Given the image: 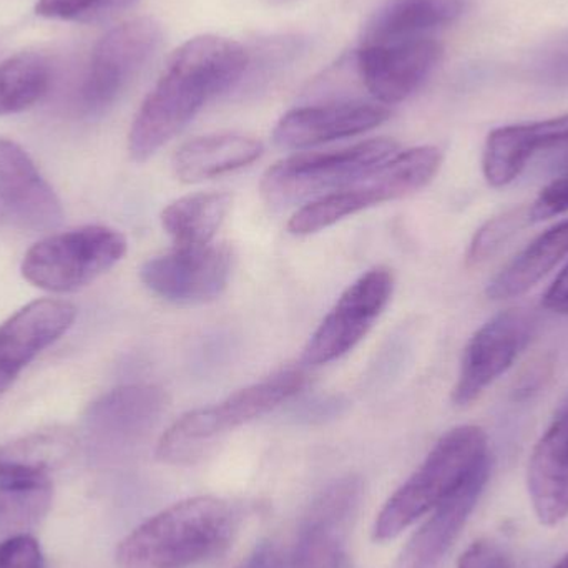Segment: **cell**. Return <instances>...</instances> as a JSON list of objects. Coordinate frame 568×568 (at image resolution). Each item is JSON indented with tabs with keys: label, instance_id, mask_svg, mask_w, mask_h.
Here are the masks:
<instances>
[{
	"label": "cell",
	"instance_id": "1",
	"mask_svg": "<svg viewBox=\"0 0 568 568\" xmlns=\"http://www.w3.org/2000/svg\"><path fill=\"white\" fill-rule=\"evenodd\" d=\"M248 52L235 40L199 36L173 52L136 112L129 135L135 162L152 159L215 97L232 92L245 75Z\"/></svg>",
	"mask_w": 568,
	"mask_h": 568
},
{
	"label": "cell",
	"instance_id": "2",
	"mask_svg": "<svg viewBox=\"0 0 568 568\" xmlns=\"http://www.w3.org/2000/svg\"><path fill=\"white\" fill-rule=\"evenodd\" d=\"M240 510L229 500L202 496L150 517L116 547L119 568H190L229 549Z\"/></svg>",
	"mask_w": 568,
	"mask_h": 568
},
{
	"label": "cell",
	"instance_id": "3",
	"mask_svg": "<svg viewBox=\"0 0 568 568\" xmlns=\"http://www.w3.org/2000/svg\"><path fill=\"white\" fill-rule=\"evenodd\" d=\"M486 466H490L486 433L477 426L454 427L437 440L419 469L384 504L374 524V540L396 539Z\"/></svg>",
	"mask_w": 568,
	"mask_h": 568
},
{
	"label": "cell",
	"instance_id": "4",
	"mask_svg": "<svg viewBox=\"0 0 568 568\" xmlns=\"http://www.w3.org/2000/svg\"><path fill=\"white\" fill-rule=\"evenodd\" d=\"M443 165V153L424 145L397 152L349 185L301 206L287 223L293 235L306 236L331 229L344 219L419 192L433 182Z\"/></svg>",
	"mask_w": 568,
	"mask_h": 568
},
{
	"label": "cell",
	"instance_id": "5",
	"mask_svg": "<svg viewBox=\"0 0 568 568\" xmlns=\"http://www.w3.org/2000/svg\"><path fill=\"white\" fill-rule=\"evenodd\" d=\"M306 381L303 371H282L236 390L215 406L183 414L160 437L156 456L169 464L195 463L230 430L239 429L293 399L306 386Z\"/></svg>",
	"mask_w": 568,
	"mask_h": 568
},
{
	"label": "cell",
	"instance_id": "6",
	"mask_svg": "<svg viewBox=\"0 0 568 568\" xmlns=\"http://www.w3.org/2000/svg\"><path fill=\"white\" fill-rule=\"evenodd\" d=\"M397 152L394 140L373 139L346 149L287 156L266 170L260 192L275 209L306 205L349 185Z\"/></svg>",
	"mask_w": 568,
	"mask_h": 568
},
{
	"label": "cell",
	"instance_id": "7",
	"mask_svg": "<svg viewBox=\"0 0 568 568\" xmlns=\"http://www.w3.org/2000/svg\"><path fill=\"white\" fill-rule=\"evenodd\" d=\"M126 255V239L109 226L90 225L36 243L23 256V278L40 290L69 293L95 282Z\"/></svg>",
	"mask_w": 568,
	"mask_h": 568
},
{
	"label": "cell",
	"instance_id": "8",
	"mask_svg": "<svg viewBox=\"0 0 568 568\" xmlns=\"http://www.w3.org/2000/svg\"><path fill=\"white\" fill-rule=\"evenodd\" d=\"M160 43L162 27L150 17L129 20L103 36L93 49L80 90L83 112H106L145 69Z\"/></svg>",
	"mask_w": 568,
	"mask_h": 568
},
{
	"label": "cell",
	"instance_id": "9",
	"mask_svg": "<svg viewBox=\"0 0 568 568\" xmlns=\"http://www.w3.org/2000/svg\"><path fill=\"white\" fill-rule=\"evenodd\" d=\"M394 276L384 266L369 270L351 284L303 351L304 364L323 366L353 351L369 333L393 297Z\"/></svg>",
	"mask_w": 568,
	"mask_h": 568
},
{
	"label": "cell",
	"instance_id": "10",
	"mask_svg": "<svg viewBox=\"0 0 568 568\" xmlns=\"http://www.w3.org/2000/svg\"><path fill=\"white\" fill-rule=\"evenodd\" d=\"M536 314L526 307H510L487 321L474 333L464 349L459 377L453 390V403L469 406L503 376L536 331Z\"/></svg>",
	"mask_w": 568,
	"mask_h": 568
},
{
	"label": "cell",
	"instance_id": "11",
	"mask_svg": "<svg viewBox=\"0 0 568 568\" xmlns=\"http://www.w3.org/2000/svg\"><path fill=\"white\" fill-rule=\"evenodd\" d=\"M363 500V480L344 477L311 506L294 544L290 568H349L347 540Z\"/></svg>",
	"mask_w": 568,
	"mask_h": 568
},
{
	"label": "cell",
	"instance_id": "12",
	"mask_svg": "<svg viewBox=\"0 0 568 568\" xmlns=\"http://www.w3.org/2000/svg\"><path fill=\"white\" fill-rule=\"evenodd\" d=\"M232 275V253L226 246L175 248L143 263L140 280L162 300L182 306L215 301Z\"/></svg>",
	"mask_w": 568,
	"mask_h": 568
},
{
	"label": "cell",
	"instance_id": "13",
	"mask_svg": "<svg viewBox=\"0 0 568 568\" xmlns=\"http://www.w3.org/2000/svg\"><path fill=\"white\" fill-rule=\"evenodd\" d=\"M443 49L429 39L364 43L356 52L361 82L377 102L399 103L413 95L439 63Z\"/></svg>",
	"mask_w": 568,
	"mask_h": 568
},
{
	"label": "cell",
	"instance_id": "14",
	"mask_svg": "<svg viewBox=\"0 0 568 568\" xmlns=\"http://www.w3.org/2000/svg\"><path fill=\"white\" fill-rule=\"evenodd\" d=\"M0 209L26 232H53L63 222L62 203L26 150L0 139Z\"/></svg>",
	"mask_w": 568,
	"mask_h": 568
},
{
	"label": "cell",
	"instance_id": "15",
	"mask_svg": "<svg viewBox=\"0 0 568 568\" xmlns=\"http://www.w3.org/2000/svg\"><path fill=\"white\" fill-rule=\"evenodd\" d=\"M73 304L37 300L0 324V396L16 383L23 367L72 327Z\"/></svg>",
	"mask_w": 568,
	"mask_h": 568
},
{
	"label": "cell",
	"instance_id": "16",
	"mask_svg": "<svg viewBox=\"0 0 568 568\" xmlns=\"http://www.w3.org/2000/svg\"><path fill=\"white\" fill-rule=\"evenodd\" d=\"M389 115L387 106L366 102L300 106L276 123L273 142L280 149H311L369 132L386 122Z\"/></svg>",
	"mask_w": 568,
	"mask_h": 568
},
{
	"label": "cell",
	"instance_id": "17",
	"mask_svg": "<svg viewBox=\"0 0 568 568\" xmlns=\"http://www.w3.org/2000/svg\"><path fill=\"white\" fill-rule=\"evenodd\" d=\"M490 466L477 470L453 496L447 497L433 516L410 537L400 556L390 568H437L457 537L463 532L470 514L476 509L487 483Z\"/></svg>",
	"mask_w": 568,
	"mask_h": 568
},
{
	"label": "cell",
	"instance_id": "18",
	"mask_svg": "<svg viewBox=\"0 0 568 568\" xmlns=\"http://www.w3.org/2000/svg\"><path fill=\"white\" fill-rule=\"evenodd\" d=\"M530 500L542 526L568 517V394L534 447L527 473Z\"/></svg>",
	"mask_w": 568,
	"mask_h": 568
},
{
	"label": "cell",
	"instance_id": "19",
	"mask_svg": "<svg viewBox=\"0 0 568 568\" xmlns=\"http://www.w3.org/2000/svg\"><path fill=\"white\" fill-rule=\"evenodd\" d=\"M568 136V113L556 119L496 129L484 146L483 170L494 189L509 185L530 160Z\"/></svg>",
	"mask_w": 568,
	"mask_h": 568
},
{
	"label": "cell",
	"instance_id": "20",
	"mask_svg": "<svg viewBox=\"0 0 568 568\" xmlns=\"http://www.w3.org/2000/svg\"><path fill=\"white\" fill-rule=\"evenodd\" d=\"M166 406V394L153 384L110 390L89 407L90 430L113 440H135L149 433Z\"/></svg>",
	"mask_w": 568,
	"mask_h": 568
},
{
	"label": "cell",
	"instance_id": "21",
	"mask_svg": "<svg viewBox=\"0 0 568 568\" xmlns=\"http://www.w3.org/2000/svg\"><path fill=\"white\" fill-rule=\"evenodd\" d=\"M263 155V143L243 133H213L190 140L176 150L173 172L183 183H200L252 165Z\"/></svg>",
	"mask_w": 568,
	"mask_h": 568
},
{
	"label": "cell",
	"instance_id": "22",
	"mask_svg": "<svg viewBox=\"0 0 568 568\" xmlns=\"http://www.w3.org/2000/svg\"><path fill=\"white\" fill-rule=\"evenodd\" d=\"M464 9L466 0H389L366 23L364 43L419 39L426 30L459 19Z\"/></svg>",
	"mask_w": 568,
	"mask_h": 568
},
{
	"label": "cell",
	"instance_id": "23",
	"mask_svg": "<svg viewBox=\"0 0 568 568\" xmlns=\"http://www.w3.org/2000/svg\"><path fill=\"white\" fill-rule=\"evenodd\" d=\"M568 255V220L537 236L489 284L487 296L503 301L520 296L536 286Z\"/></svg>",
	"mask_w": 568,
	"mask_h": 568
},
{
	"label": "cell",
	"instance_id": "24",
	"mask_svg": "<svg viewBox=\"0 0 568 568\" xmlns=\"http://www.w3.org/2000/svg\"><path fill=\"white\" fill-rule=\"evenodd\" d=\"M232 195L202 192L170 203L162 213V226L176 248L212 245L232 210Z\"/></svg>",
	"mask_w": 568,
	"mask_h": 568
},
{
	"label": "cell",
	"instance_id": "25",
	"mask_svg": "<svg viewBox=\"0 0 568 568\" xmlns=\"http://www.w3.org/2000/svg\"><path fill=\"white\" fill-rule=\"evenodd\" d=\"M69 450V436L57 430L12 440L0 447V484L45 483Z\"/></svg>",
	"mask_w": 568,
	"mask_h": 568
},
{
	"label": "cell",
	"instance_id": "26",
	"mask_svg": "<svg viewBox=\"0 0 568 568\" xmlns=\"http://www.w3.org/2000/svg\"><path fill=\"white\" fill-rule=\"evenodd\" d=\"M52 83V65L36 52H22L0 63V116L26 112L39 103Z\"/></svg>",
	"mask_w": 568,
	"mask_h": 568
},
{
	"label": "cell",
	"instance_id": "27",
	"mask_svg": "<svg viewBox=\"0 0 568 568\" xmlns=\"http://www.w3.org/2000/svg\"><path fill=\"white\" fill-rule=\"evenodd\" d=\"M52 504V483L0 484V532L16 536L39 523Z\"/></svg>",
	"mask_w": 568,
	"mask_h": 568
},
{
	"label": "cell",
	"instance_id": "28",
	"mask_svg": "<svg viewBox=\"0 0 568 568\" xmlns=\"http://www.w3.org/2000/svg\"><path fill=\"white\" fill-rule=\"evenodd\" d=\"M306 47V39L300 36H273L258 39V42L246 49L248 63H246L245 75L236 89H243V87L260 89L266 85L273 77L296 62Z\"/></svg>",
	"mask_w": 568,
	"mask_h": 568
},
{
	"label": "cell",
	"instance_id": "29",
	"mask_svg": "<svg viewBox=\"0 0 568 568\" xmlns=\"http://www.w3.org/2000/svg\"><path fill=\"white\" fill-rule=\"evenodd\" d=\"M139 0H39L37 16L67 22H106L132 9Z\"/></svg>",
	"mask_w": 568,
	"mask_h": 568
},
{
	"label": "cell",
	"instance_id": "30",
	"mask_svg": "<svg viewBox=\"0 0 568 568\" xmlns=\"http://www.w3.org/2000/svg\"><path fill=\"white\" fill-rule=\"evenodd\" d=\"M530 222L529 210L514 209L496 219L489 220L470 242L467 252V265L479 266L493 258L514 233L519 232L524 223Z\"/></svg>",
	"mask_w": 568,
	"mask_h": 568
},
{
	"label": "cell",
	"instance_id": "31",
	"mask_svg": "<svg viewBox=\"0 0 568 568\" xmlns=\"http://www.w3.org/2000/svg\"><path fill=\"white\" fill-rule=\"evenodd\" d=\"M42 549L29 534H16L0 542V568H43Z\"/></svg>",
	"mask_w": 568,
	"mask_h": 568
},
{
	"label": "cell",
	"instance_id": "32",
	"mask_svg": "<svg viewBox=\"0 0 568 568\" xmlns=\"http://www.w3.org/2000/svg\"><path fill=\"white\" fill-rule=\"evenodd\" d=\"M568 212V172L557 176L537 196L529 209L530 222H542Z\"/></svg>",
	"mask_w": 568,
	"mask_h": 568
},
{
	"label": "cell",
	"instance_id": "33",
	"mask_svg": "<svg viewBox=\"0 0 568 568\" xmlns=\"http://www.w3.org/2000/svg\"><path fill=\"white\" fill-rule=\"evenodd\" d=\"M534 70L556 83H568V36L537 52Z\"/></svg>",
	"mask_w": 568,
	"mask_h": 568
},
{
	"label": "cell",
	"instance_id": "34",
	"mask_svg": "<svg viewBox=\"0 0 568 568\" xmlns=\"http://www.w3.org/2000/svg\"><path fill=\"white\" fill-rule=\"evenodd\" d=\"M457 568H514V564L503 546L493 540H479L463 554Z\"/></svg>",
	"mask_w": 568,
	"mask_h": 568
},
{
	"label": "cell",
	"instance_id": "35",
	"mask_svg": "<svg viewBox=\"0 0 568 568\" xmlns=\"http://www.w3.org/2000/svg\"><path fill=\"white\" fill-rule=\"evenodd\" d=\"M554 364L550 363L547 357L542 359L534 361L523 376H520L519 383H517L514 394L516 399H526V397L532 396V394L539 393L542 384L546 383L547 377L552 374Z\"/></svg>",
	"mask_w": 568,
	"mask_h": 568
},
{
	"label": "cell",
	"instance_id": "36",
	"mask_svg": "<svg viewBox=\"0 0 568 568\" xmlns=\"http://www.w3.org/2000/svg\"><path fill=\"white\" fill-rule=\"evenodd\" d=\"M542 306L550 313L568 316V263L547 287L542 297Z\"/></svg>",
	"mask_w": 568,
	"mask_h": 568
},
{
	"label": "cell",
	"instance_id": "37",
	"mask_svg": "<svg viewBox=\"0 0 568 568\" xmlns=\"http://www.w3.org/2000/svg\"><path fill=\"white\" fill-rule=\"evenodd\" d=\"M235 568H283V557L273 542H262Z\"/></svg>",
	"mask_w": 568,
	"mask_h": 568
},
{
	"label": "cell",
	"instance_id": "38",
	"mask_svg": "<svg viewBox=\"0 0 568 568\" xmlns=\"http://www.w3.org/2000/svg\"><path fill=\"white\" fill-rule=\"evenodd\" d=\"M544 160V169L547 172L562 173L568 172V136L554 143L552 146L540 153Z\"/></svg>",
	"mask_w": 568,
	"mask_h": 568
},
{
	"label": "cell",
	"instance_id": "39",
	"mask_svg": "<svg viewBox=\"0 0 568 568\" xmlns=\"http://www.w3.org/2000/svg\"><path fill=\"white\" fill-rule=\"evenodd\" d=\"M552 568H568V554L567 556H564L562 559H560Z\"/></svg>",
	"mask_w": 568,
	"mask_h": 568
},
{
	"label": "cell",
	"instance_id": "40",
	"mask_svg": "<svg viewBox=\"0 0 568 568\" xmlns=\"http://www.w3.org/2000/svg\"><path fill=\"white\" fill-rule=\"evenodd\" d=\"M282 2H284V0H282Z\"/></svg>",
	"mask_w": 568,
	"mask_h": 568
}]
</instances>
